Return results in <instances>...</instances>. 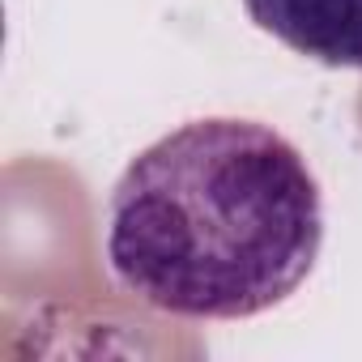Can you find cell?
Masks as SVG:
<instances>
[{
    "label": "cell",
    "mask_w": 362,
    "mask_h": 362,
    "mask_svg": "<svg viewBox=\"0 0 362 362\" xmlns=\"http://www.w3.org/2000/svg\"><path fill=\"white\" fill-rule=\"evenodd\" d=\"M324 247L307 158L269 124L214 115L141 149L107 201V269L175 320H252L286 303Z\"/></svg>",
    "instance_id": "1"
},
{
    "label": "cell",
    "mask_w": 362,
    "mask_h": 362,
    "mask_svg": "<svg viewBox=\"0 0 362 362\" xmlns=\"http://www.w3.org/2000/svg\"><path fill=\"white\" fill-rule=\"evenodd\" d=\"M247 18L328 69H362V0H243Z\"/></svg>",
    "instance_id": "2"
}]
</instances>
